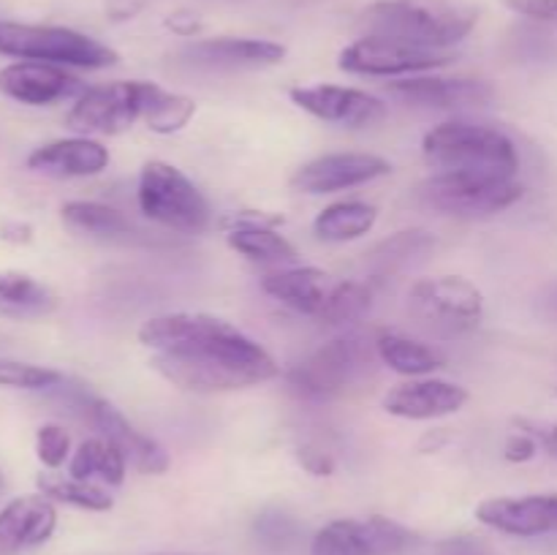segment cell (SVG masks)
<instances>
[{"label":"cell","instance_id":"obj_40","mask_svg":"<svg viewBox=\"0 0 557 555\" xmlns=\"http://www.w3.org/2000/svg\"><path fill=\"white\" fill-rule=\"evenodd\" d=\"M299 460H302V466L308 468L313 477H330L332 471H335V460H332L326 452H319V449H299Z\"/></svg>","mask_w":557,"mask_h":555},{"label":"cell","instance_id":"obj_28","mask_svg":"<svg viewBox=\"0 0 557 555\" xmlns=\"http://www.w3.org/2000/svg\"><path fill=\"white\" fill-rule=\"evenodd\" d=\"M375 221H379V210L368 201H337L315 215L313 232L324 243H351L373 232Z\"/></svg>","mask_w":557,"mask_h":555},{"label":"cell","instance_id":"obj_1","mask_svg":"<svg viewBox=\"0 0 557 555\" xmlns=\"http://www.w3.org/2000/svg\"><path fill=\"white\" fill-rule=\"evenodd\" d=\"M139 341L152 351L150 368L185 392L215 395L281 375L264 346L210 313L156 316L141 324Z\"/></svg>","mask_w":557,"mask_h":555},{"label":"cell","instance_id":"obj_36","mask_svg":"<svg viewBox=\"0 0 557 555\" xmlns=\"http://www.w3.org/2000/svg\"><path fill=\"white\" fill-rule=\"evenodd\" d=\"M506 9L531 22H557V0H504Z\"/></svg>","mask_w":557,"mask_h":555},{"label":"cell","instance_id":"obj_19","mask_svg":"<svg viewBox=\"0 0 557 555\" xmlns=\"http://www.w3.org/2000/svg\"><path fill=\"white\" fill-rule=\"evenodd\" d=\"M58 509L47 495H20L0 509V555H20L52 539Z\"/></svg>","mask_w":557,"mask_h":555},{"label":"cell","instance_id":"obj_4","mask_svg":"<svg viewBox=\"0 0 557 555\" xmlns=\"http://www.w3.org/2000/svg\"><path fill=\"white\" fill-rule=\"evenodd\" d=\"M375 359V341L368 343L357 332H346L294 365L288 384L308 400H337L373 375Z\"/></svg>","mask_w":557,"mask_h":555},{"label":"cell","instance_id":"obj_45","mask_svg":"<svg viewBox=\"0 0 557 555\" xmlns=\"http://www.w3.org/2000/svg\"><path fill=\"white\" fill-rule=\"evenodd\" d=\"M555 25H557V22H555Z\"/></svg>","mask_w":557,"mask_h":555},{"label":"cell","instance_id":"obj_11","mask_svg":"<svg viewBox=\"0 0 557 555\" xmlns=\"http://www.w3.org/2000/svg\"><path fill=\"white\" fill-rule=\"evenodd\" d=\"M413 544V533L389 517H343L321 528L310 555H400Z\"/></svg>","mask_w":557,"mask_h":555},{"label":"cell","instance_id":"obj_10","mask_svg":"<svg viewBox=\"0 0 557 555\" xmlns=\"http://www.w3.org/2000/svg\"><path fill=\"white\" fill-rule=\"evenodd\" d=\"M451 60H455V54L444 52V49H424L406 41H395V38L362 36L343 49L337 65L346 74L359 76H413L444 69Z\"/></svg>","mask_w":557,"mask_h":555},{"label":"cell","instance_id":"obj_12","mask_svg":"<svg viewBox=\"0 0 557 555\" xmlns=\"http://www.w3.org/2000/svg\"><path fill=\"white\" fill-rule=\"evenodd\" d=\"M286 47L267 38H201L174 52V60L199 71H256L283 63Z\"/></svg>","mask_w":557,"mask_h":555},{"label":"cell","instance_id":"obj_3","mask_svg":"<svg viewBox=\"0 0 557 555\" xmlns=\"http://www.w3.org/2000/svg\"><path fill=\"white\" fill-rule=\"evenodd\" d=\"M422 152L438 172H471L515 180L520 156L509 136L493 125L446 120L424 134Z\"/></svg>","mask_w":557,"mask_h":555},{"label":"cell","instance_id":"obj_38","mask_svg":"<svg viewBox=\"0 0 557 555\" xmlns=\"http://www.w3.org/2000/svg\"><path fill=\"white\" fill-rule=\"evenodd\" d=\"M517 428L531 433L547 455L557 457V422H539V419H517Z\"/></svg>","mask_w":557,"mask_h":555},{"label":"cell","instance_id":"obj_6","mask_svg":"<svg viewBox=\"0 0 557 555\" xmlns=\"http://www.w3.org/2000/svg\"><path fill=\"white\" fill-rule=\"evenodd\" d=\"M139 210L150 221L180 234H201L210 229L212 212L205 194L166 161H147L136 188Z\"/></svg>","mask_w":557,"mask_h":555},{"label":"cell","instance_id":"obj_9","mask_svg":"<svg viewBox=\"0 0 557 555\" xmlns=\"http://www.w3.org/2000/svg\"><path fill=\"white\" fill-rule=\"evenodd\" d=\"M161 87L152 82H107L85 87L74 98V107L65 114V125L79 136H114L134 128L136 120H145L152 98Z\"/></svg>","mask_w":557,"mask_h":555},{"label":"cell","instance_id":"obj_44","mask_svg":"<svg viewBox=\"0 0 557 555\" xmlns=\"http://www.w3.org/2000/svg\"><path fill=\"white\" fill-rule=\"evenodd\" d=\"M3 490H5V479H3V473H0V495H3Z\"/></svg>","mask_w":557,"mask_h":555},{"label":"cell","instance_id":"obj_31","mask_svg":"<svg viewBox=\"0 0 557 555\" xmlns=\"http://www.w3.org/2000/svg\"><path fill=\"white\" fill-rule=\"evenodd\" d=\"M375 283H379V278L337 283V286H332L330 292H326V299L324 305H321L315 319H319L321 324H330V326L348 324V321L362 319V316L370 310V305H373Z\"/></svg>","mask_w":557,"mask_h":555},{"label":"cell","instance_id":"obj_20","mask_svg":"<svg viewBox=\"0 0 557 555\" xmlns=\"http://www.w3.org/2000/svg\"><path fill=\"white\" fill-rule=\"evenodd\" d=\"M466 386L455 384V381L444 379H413L406 384H397L384 397V408L392 417L413 419V422H424V419H441L457 414L468 403Z\"/></svg>","mask_w":557,"mask_h":555},{"label":"cell","instance_id":"obj_22","mask_svg":"<svg viewBox=\"0 0 557 555\" xmlns=\"http://www.w3.org/2000/svg\"><path fill=\"white\" fill-rule=\"evenodd\" d=\"M326 272L319 267H275L261 278V288L277 299L286 308L297 310L305 316H319L321 305H324L330 283H326Z\"/></svg>","mask_w":557,"mask_h":555},{"label":"cell","instance_id":"obj_21","mask_svg":"<svg viewBox=\"0 0 557 555\" xmlns=\"http://www.w3.org/2000/svg\"><path fill=\"white\" fill-rule=\"evenodd\" d=\"M109 150L90 136H69L36 147L27 156V169L47 177H92L109 166Z\"/></svg>","mask_w":557,"mask_h":555},{"label":"cell","instance_id":"obj_2","mask_svg":"<svg viewBox=\"0 0 557 555\" xmlns=\"http://www.w3.org/2000/svg\"><path fill=\"white\" fill-rule=\"evenodd\" d=\"M476 20L479 11L457 0H375L359 14L357 27L362 36L451 52L473 30Z\"/></svg>","mask_w":557,"mask_h":555},{"label":"cell","instance_id":"obj_35","mask_svg":"<svg viewBox=\"0 0 557 555\" xmlns=\"http://www.w3.org/2000/svg\"><path fill=\"white\" fill-rule=\"evenodd\" d=\"M256 531H259L261 542L270 544V547H286L297 536V522L275 511V515H261L256 522Z\"/></svg>","mask_w":557,"mask_h":555},{"label":"cell","instance_id":"obj_5","mask_svg":"<svg viewBox=\"0 0 557 555\" xmlns=\"http://www.w3.org/2000/svg\"><path fill=\"white\" fill-rule=\"evenodd\" d=\"M0 54L74 69H109L120 60L112 47L74 27L11 20H0Z\"/></svg>","mask_w":557,"mask_h":555},{"label":"cell","instance_id":"obj_7","mask_svg":"<svg viewBox=\"0 0 557 555\" xmlns=\"http://www.w3.org/2000/svg\"><path fill=\"white\" fill-rule=\"evenodd\" d=\"M408 313L435 337H462L484 319V297L468 278H422L408 292Z\"/></svg>","mask_w":557,"mask_h":555},{"label":"cell","instance_id":"obj_42","mask_svg":"<svg viewBox=\"0 0 557 555\" xmlns=\"http://www.w3.org/2000/svg\"><path fill=\"white\" fill-rule=\"evenodd\" d=\"M544 310L557 321V283H553V286L547 288V294H544Z\"/></svg>","mask_w":557,"mask_h":555},{"label":"cell","instance_id":"obj_39","mask_svg":"<svg viewBox=\"0 0 557 555\" xmlns=\"http://www.w3.org/2000/svg\"><path fill=\"white\" fill-rule=\"evenodd\" d=\"M150 0H103V11L112 22H128L147 9Z\"/></svg>","mask_w":557,"mask_h":555},{"label":"cell","instance_id":"obj_14","mask_svg":"<svg viewBox=\"0 0 557 555\" xmlns=\"http://www.w3.org/2000/svg\"><path fill=\"white\" fill-rule=\"evenodd\" d=\"M288 96L302 112L313 114L315 120H324V123L343 125V128H370L386 118V103L373 92L359 90V87H292Z\"/></svg>","mask_w":557,"mask_h":555},{"label":"cell","instance_id":"obj_30","mask_svg":"<svg viewBox=\"0 0 557 555\" xmlns=\"http://www.w3.org/2000/svg\"><path fill=\"white\" fill-rule=\"evenodd\" d=\"M38 490L54 504L76 506L85 511H109L114 506L112 493L103 484L87 482L76 477H60V473H41L38 477Z\"/></svg>","mask_w":557,"mask_h":555},{"label":"cell","instance_id":"obj_33","mask_svg":"<svg viewBox=\"0 0 557 555\" xmlns=\"http://www.w3.org/2000/svg\"><path fill=\"white\" fill-rule=\"evenodd\" d=\"M63 381V373L44 365L22 362V359L0 357V386L9 390H52Z\"/></svg>","mask_w":557,"mask_h":555},{"label":"cell","instance_id":"obj_34","mask_svg":"<svg viewBox=\"0 0 557 555\" xmlns=\"http://www.w3.org/2000/svg\"><path fill=\"white\" fill-rule=\"evenodd\" d=\"M36 455L54 471L71 457V435L60 424H41L36 433Z\"/></svg>","mask_w":557,"mask_h":555},{"label":"cell","instance_id":"obj_41","mask_svg":"<svg viewBox=\"0 0 557 555\" xmlns=\"http://www.w3.org/2000/svg\"><path fill=\"white\" fill-rule=\"evenodd\" d=\"M166 27L177 33V36H196L201 30V20L196 14H190V11H177V14L169 16Z\"/></svg>","mask_w":557,"mask_h":555},{"label":"cell","instance_id":"obj_32","mask_svg":"<svg viewBox=\"0 0 557 555\" xmlns=\"http://www.w3.org/2000/svg\"><path fill=\"white\" fill-rule=\"evenodd\" d=\"M196 114L194 98L180 96V92L158 90V96L152 98L150 109L145 114V125L156 134H177L185 125L190 123V118Z\"/></svg>","mask_w":557,"mask_h":555},{"label":"cell","instance_id":"obj_8","mask_svg":"<svg viewBox=\"0 0 557 555\" xmlns=\"http://www.w3.org/2000/svg\"><path fill=\"white\" fill-rule=\"evenodd\" d=\"M419 201L441 215L490 218L509 210L522 199L517 180L490 177L471 172H435L419 185Z\"/></svg>","mask_w":557,"mask_h":555},{"label":"cell","instance_id":"obj_17","mask_svg":"<svg viewBox=\"0 0 557 555\" xmlns=\"http://www.w3.org/2000/svg\"><path fill=\"white\" fill-rule=\"evenodd\" d=\"M87 414V422L98 430V435L109 439L112 444L120 446V452L125 455L128 466H134L141 473H166L172 460H169V452L158 444L152 435L136 430L128 419L120 414V408H114L112 403L103 400V397H87L82 403Z\"/></svg>","mask_w":557,"mask_h":555},{"label":"cell","instance_id":"obj_18","mask_svg":"<svg viewBox=\"0 0 557 555\" xmlns=\"http://www.w3.org/2000/svg\"><path fill=\"white\" fill-rule=\"evenodd\" d=\"M476 520L520 539L557 536V495H504L476 506Z\"/></svg>","mask_w":557,"mask_h":555},{"label":"cell","instance_id":"obj_25","mask_svg":"<svg viewBox=\"0 0 557 555\" xmlns=\"http://www.w3.org/2000/svg\"><path fill=\"white\" fill-rule=\"evenodd\" d=\"M69 473L76 479L103 484V488H120L125 482V473H128V460L117 444H112L103 435H92L76 446L69 462Z\"/></svg>","mask_w":557,"mask_h":555},{"label":"cell","instance_id":"obj_24","mask_svg":"<svg viewBox=\"0 0 557 555\" xmlns=\"http://www.w3.org/2000/svg\"><path fill=\"white\" fill-rule=\"evenodd\" d=\"M375 354L386 368L400 375H411V379H422V375L435 373L446 365V357L438 348L413 341V337L395 330H381L375 335Z\"/></svg>","mask_w":557,"mask_h":555},{"label":"cell","instance_id":"obj_26","mask_svg":"<svg viewBox=\"0 0 557 555\" xmlns=\"http://www.w3.org/2000/svg\"><path fill=\"white\" fill-rule=\"evenodd\" d=\"M228 248L237 250L253 264L267 267H292L297 264V248L283 234L267 223H237L226 234Z\"/></svg>","mask_w":557,"mask_h":555},{"label":"cell","instance_id":"obj_29","mask_svg":"<svg viewBox=\"0 0 557 555\" xmlns=\"http://www.w3.org/2000/svg\"><path fill=\"white\" fill-rule=\"evenodd\" d=\"M60 218H63L71 232L87 234V237H117V234H125L131 229L128 218L117 207L90 199L65 201Z\"/></svg>","mask_w":557,"mask_h":555},{"label":"cell","instance_id":"obj_37","mask_svg":"<svg viewBox=\"0 0 557 555\" xmlns=\"http://www.w3.org/2000/svg\"><path fill=\"white\" fill-rule=\"evenodd\" d=\"M539 449H542V446H539V441L533 439L531 433H525V430H517V433L509 435V441H506L504 457L509 462H528L536 457Z\"/></svg>","mask_w":557,"mask_h":555},{"label":"cell","instance_id":"obj_16","mask_svg":"<svg viewBox=\"0 0 557 555\" xmlns=\"http://www.w3.org/2000/svg\"><path fill=\"white\" fill-rule=\"evenodd\" d=\"M85 82L65 71V65L20 60L0 69V92L25 107H52L85 92Z\"/></svg>","mask_w":557,"mask_h":555},{"label":"cell","instance_id":"obj_27","mask_svg":"<svg viewBox=\"0 0 557 555\" xmlns=\"http://www.w3.org/2000/svg\"><path fill=\"white\" fill-rule=\"evenodd\" d=\"M435 237L424 229H403V232L389 234L386 239L375 243L368 250L364 261L373 270V278H386L392 272H403L411 264L422 261L424 256L433 254Z\"/></svg>","mask_w":557,"mask_h":555},{"label":"cell","instance_id":"obj_15","mask_svg":"<svg viewBox=\"0 0 557 555\" xmlns=\"http://www.w3.org/2000/svg\"><path fill=\"white\" fill-rule=\"evenodd\" d=\"M386 92L400 103L419 109H479L493 101L495 90L490 82L471 76H403L386 85Z\"/></svg>","mask_w":557,"mask_h":555},{"label":"cell","instance_id":"obj_13","mask_svg":"<svg viewBox=\"0 0 557 555\" xmlns=\"http://www.w3.org/2000/svg\"><path fill=\"white\" fill-rule=\"evenodd\" d=\"M392 172V163L375 152H330L302 163L294 172L292 188L299 194L321 196L373 183Z\"/></svg>","mask_w":557,"mask_h":555},{"label":"cell","instance_id":"obj_23","mask_svg":"<svg viewBox=\"0 0 557 555\" xmlns=\"http://www.w3.org/2000/svg\"><path fill=\"white\" fill-rule=\"evenodd\" d=\"M60 299L47 283L27 272H0V316L14 321L47 319L58 310Z\"/></svg>","mask_w":557,"mask_h":555},{"label":"cell","instance_id":"obj_43","mask_svg":"<svg viewBox=\"0 0 557 555\" xmlns=\"http://www.w3.org/2000/svg\"><path fill=\"white\" fill-rule=\"evenodd\" d=\"M150 555H205V553H150Z\"/></svg>","mask_w":557,"mask_h":555}]
</instances>
